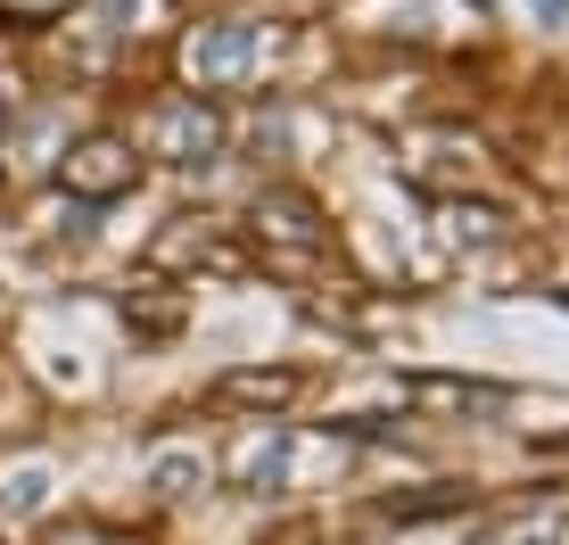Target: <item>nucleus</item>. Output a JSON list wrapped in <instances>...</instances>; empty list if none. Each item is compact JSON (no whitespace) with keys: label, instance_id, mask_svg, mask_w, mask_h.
Masks as SVG:
<instances>
[{"label":"nucleus","instance_id":"obj_1","mask_svg":"<svg viewBox=\"0 0 569 545\" xmlns=\"http://www.w3.org/2000/svg\"><path fill=\"white\" fill-rule=\"evenodd\" d=\"M223 141H231L223 108L199 100V91H173V100H157L141 116V149H149V158H166V166H214V158H223Z\"/></svg>","mask_w":569,"mask_h":545},{"label":"nucleus","instance_id":"obj_2","mask_svg":"<svg viewBox=\"0 0 569 545\" xmlns=\"http://www.w3.org/2000/svg\"><path fill=\"white\" fill-rule=\"evenodd\" d=\"M248 231H257L264 265H281V272H306L313 257H322V240H330L322 207H313L306 190H257V216H248Z\"/></svg>","mask_w":569,"mask_h":545},{"label":"nucleus","instance_id":"obj_3","mask_svg":"<svg viewBox=\"0 0 569 545\" xmlns=\"http://www.w3.org/2000/svg\"><path fill=\"white\" fill-rule=\"evenodd\" d=\"M264 67V33L257 26H240V17H214V26L190 33V50H182V75H190V91H231V83H248V75Z\"/></svg>","mask_w":569,"mask_h":545},{"label":"nucleus","instance_id":"obj_4","mask_svg":"<svg viewBox=\"0 0 569 545\" xmlns=\"http://www.w3.org/2000/svg\"><path fill=\"white\" fill-rule=\"evenodd\" d=\"M132 182H141V158H132V141H116V132H91V141H74L67 158H58V190L83 199V207L124 199Z\"/></svg>","mask_w":569,"mask_h":545},{"label":"nucleus","instance_id":"obj_5","mask_svg":"<svg viewBox=\"0 0 569 545\" xmlns=\"http://www.w3.org/2000/svg\"><path fill=\"white\" fill-rule=\"evenodd\" d=\"M306 373H289V364H240V373L214 380V405H248V414H281V405H298Z\"/></svg>","mask_w":569,"mask_h":545},{"label":"nucleus","instance_id":"obj_6","mask_svg":"<svg viewBox=\"0 0 569 545\" xmlns=\"http://www.w3.org/2000/svg\"><path fill=\"white\" fill-rule=\"evenodd\" d=\"M157 265H207V272H240L248 257L223 240L214 224H173L166 240H157Z\"/></svg>","mask_w":569,"mask_h":545},{"label":"nucleus","instance_id":"obj_7","mask_svg":"<svg viewBox=\"0 0 569 545\" xmlns=\"http://www.w3.org/2000/svg\"><path fill=\"white\" fill-rule=\"evenodd\" d=\"M397 397H413V405H446V414H496L503 388H487V380H446V373H405V380H397Z\"/></svg>","mask_w":569,"mask_h":545},{"label":"nucleus","instance_id":"obj_8","mask_svg":"<svg viewBox=\"0 0 569 545\" xmlns=\"http://www.w3.org/2000/svg\"><path fill=\"white\" fill-rule=\"evenodd\" d=\"M446 240L455 248H503L512 240V216L487 199H446Z\"/></svg>","mask_w":569,"mask_h":545},{"label":"nucleus","instance_id":"obj_9","mask_svg":"<svg viewBox=\"0 0 569 545\" xmlns=\"http://www.w3.org/2000/svg\"><path fill=\"white\" fill-rule=\"evenodd\" d=\"M462 504H470V488H421V496H388L380 513L405 529V521H438V513H462Z\"/></svg>","mask_w":569,"mask_h":545},{"label":"nucleus","instance_id":"obj_10","mask_svg":"<svg viewBox=\"0 0 569 545\" xmlns=\"http://www.w3.org/2000/svg\"><path fill=\"white\" fill-rule=\"evenodd\" d=\"M149 479H157V496H190V488H207V455H190V446H182V455H166Z\"/></svg>","mask_w":569,"mask_h":545},{"label":"nucleus","instance_id":"obj_11","mask_svg":"<svg viewBox=\"0 0 569 545\" xmlns=\"http://www.w3.org/2000/svg\"><path fill=\"white\" fill-rule=\"evenodd\" d=\"M512 545H569V513H528L512 529Z\"/></svg>","mask_w":569,"mask_h":545},{"label":"nucleus","instance_id":"obj_12","mask_svg":"<svg viewBox=\"0 0 569 545\" xmlns=\"http://www.w3.org/2000/svg\"><path fill=\"white\" fill-rule=\"evenodd\" d=\"M74 0H0V17L9 26H50V17H67Z\"/></svg>","mask_w":569,"mask_h":545},{"label":"nucleus","instance_id":"obj_13","mask_svg":"<svg viewBox=\"0 0 569 545\" xmlns=\"http://www.w3.org/2000/svg\"><path fill=\"white\" fill-rule=\"evenodd\" d=\"M58 545H141V537H124V529H67Z\"/></svg>","mask_w":569,"mask_h":545},{"label":"nucleus","instance_id":"obj_14","mask_svg":"<svg viewBox=\"0 0 569 545\" xmlns=\"http://www.w3.org/2000/svg\"><path fill=\"white\" fill-rule=\"evenodd\" d=\"M528 9H537L545 26H569V0H528Z\"/></svg>","mask_w":569,"mask_h":545}]
</instances>
